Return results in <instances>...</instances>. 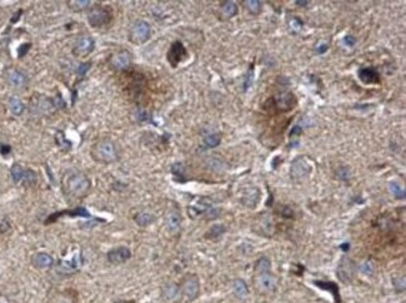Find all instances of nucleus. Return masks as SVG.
I'll use <instances>...</instances> for the list:
<instances>
[{
    "instance_id": "1",
    "label": "nucleus",
    "mask_w": 406,
    "mask_h": 303,
    "mask_svg": "<svg viewBox=\"0 0 406 303\" xmlns=\"http://www.w3.org/2000/svg\"><path fill=\"white\" fill-rule=\"evenodd\" d=\"M89 178L83 173H74L69 174L64 181V190L70 198H83L90 190Z\"/></svg>"
},
{
    "instance_id": "2",
    "label": "nucleus",
    "mask_w": 406,
    "mask_h": 303,
    "mask_svg": "<svg viewBox=\"0 0 406 303\" xmlns=\"http://www.w3.org/2000/svg\"><path fill=\"white\" fill-rule=\"evenodd\" d=\"M91 157L99 163L109 164L118 159V151L110 139H102L96 142L91 148Z\"/></svg>"
},
{
    "instance_id": "3",
    "label": "nucleus",
    "mask_w": 406,
    "mask_h": 303,
    "mask_svg": "<svg viewBox=\"0 0 406 303\" xmlns=\"http://www.w3.org/2000/svg\"><path fill=\"white\" fill-rule=\"evenodd\" d=\"M113 20V10L109 6L95 5L88 13V21L93 28H103Z\"/></svg>"
},
{
    "instance_id": "4",
    "label": "nucleus",
    "mask_w": 406,
    "mask_h": 303,
    "mask_svg": "<svg viewBox=\"0 0 406 303\" xmlns=\"http://www.w3.org/2000/svg\"><path fill=\"white\" fill-rule=\"evenodd\" d=\"M150 35L151 28L148 21L138 20L131 26L130 33H129V40L131 43L137 44V45H140V44H144L145 41H148L150 39Z\"/></svg>"
},
{
    "instance_id": "5",
    "label": "nucleus",
    "mask_w": 406,
    "mask_h": 303,
    "mask_svg": "<svg viewBox=\"0 0 406 303\" xmlns=\"http://www.w3.org/2000/svg\"><path fill=\"white\" fill-rule=\"evenodd\" d=\"M311 173V166L305 157H300L293 162L290 167V175L294 179H304Z\"/></svg>"
},
{
    "instance_id": "6",
    "label": "nucleus",
    "mask_w": 406,
    "mask_h": 303,
    "mask_svg": "<svg viewBox=\"0 0 406 303\" xmlns=\"http://www.w3.org/2000/svg\"><path fill=\"white\" fill-rule=\"evenodd\" d=\"M186 58H188V52H186L183 43L174 41V43L171 44L170 49H169L168 52V60L171 64V67H177V65Z\"/></svg>"
},
{
    "instance_id": "7",
    "label": "nucleus",
    "mask_w": 406,
    "mask_h": 303,
    "mask_svg": "<svg viewBox=\"0 0 406 303\" xmlns=\"http://www.w3.org/2000/svg\"><path fill=\"white\" fill-rule=\"evenodd\" d=\"M12 177L15 183L24 182L26 184H34L36 182V174L30 169H24L19 164L12 167Z\"/></svg>"
},
{
    "instance_id": "8",
    "label": "nucleus",
    "mask_w": 406,
    "mask_h": 303,
    "mask_svg": "<svg viewBox=\"0 0 406 303\" xmlns=\"http://www.w3.org/2000/svg\"><path fill=\"white\" fill-rule=\"evenodd\" d=\"M109 64L114 70H125L128 69L131 64V56L128 50H122L110 57Z\"/></svg>"
},
{
    "instance_id": "9",
    "label": "nucleus",
    "mask_w": 406,
    "mask_h": 303,
    "mask_svg": "<svg viewBox=\"0 0 406 303\" xmlns=\"http://www.w3.org/2000/svg\"><path fill=\"white\" fill-rule=\"evenodd\" d=\"M94 48H95L94 39L89 37V35H83V37L78 38V40H76L73 53L78 57H85L93 52Z\"/></svg>"
},
{
    "instance_id": "10",
    "label": "nucleus",
    "mask_w": 406,
    "mask_h": 303,
    "mask_svg": "<svg viewBox=\"0 0 406 303\" xmlns=\"http://www.w3.org/2000/svg\"><path fill=\"white\" fill-rule=\"evenodd\" d=\"M274 104L280 112H290L296 105V98L293 93H280L274 96Z\"/></svg>"
},
{
    "instance_id": "11",
    "label": "nucleus",
    "mask_w": 406,
    "mask_h": 303,
    "mask_svg": "<svg viewBox=\"0 0 406 303\" xmlns=\"http://www.w3.org/2000/svg\"><path fill=\"white\" fill-rule=\"evenodd\" d=\"M255 286L260 292H273L276 287V278L270 272L258 273L255 278Z\"/></svg>"
},
{
    "instance_id": "12",
    "label": "nucleus",
    "mask_w": 406,
    "mask_h": 303,
    "mask_svg": "<svg viewBox=\"0 0 406 303\" xmlns=\"http://www.w3.org/2000/svg\"><path fill=\"white\" fill-rule=\"evenodd\" d=\"M131 257V252L129 248L126 247H118L111 249L107 253V261L113 265H122V263L126 262Z\"/></svg>"
},
{
    "instance_id": "13",
    "label": "nucleus",
    "mask_w": 406,
    "mask_h": 303,
    "mask_svg": "<svg viewBox=\"0 0 406 303\" xmlns=\"http://www.w3.org/2000/svg\"><path fill=\"white\" fill-rule=\"evenodd\" d=\"M354 273H355L354 262L348 260V258H344V260L341 261V263H340L339 269H337V276H339L340 280L345 283L350 282V281L353 280V277H354Z\"/></svg>"
},
{
    "instance_id": "14",
    "label": "nucleus",
    "mask_w": 406,
    "mask_h": 303,
    "mask_svg": "<svg viewBox=\"0 0 406 303\" xmlns=\"http://www.w3.org/2000/svg\"><path fill=\"white\" fill-rule=\"evenodd\" d=\"M183 293L188 300L193 301L199 295V281L195 276H189L183 284Z\"/></svg>"
},
{
    "instance_id": "15",
    "label": "nucleus",
    "mask_w": 406,
    "mask_h": 303,
    "mask_svg": "<svg viewBox=\"0 0 406 303\" xmlns=\"http://www.w3.org/2000/svg\"><path fill=\"white\" fill-rule=\"evenodd\" d=\"M212 208V203H210L209 199L206 198H200L195 204H192L189 207V216L192 218H196V217L201 216V214H205L209 212Z\"/></svg>"
},
{
    "instance_id": "16",
    "label": "nucleus",
    "mask_w": 406,
    "mask_h": 303,
    "mask_svg": "<svg viewBox=\"0 0 406 303\" xmlns=\"http://www.w3.org/2000/svg\"><path fill=\"white\" fill-rule=\"evenodd\" d=\"M359 78L364 84H379L380 74L374 68H363L359 70Z\"/></svg>"
},
{
    "instance_id": "17",
    "label": "nucleus",
    "mask_w": 406,
    "mask_h": 303,
    "mask_svg": "<svg viewBox=\"0 0 406 303\" xmlns=\"http://www.w3.org/2000/svg\"><path fill=\"white\" fill-rule=\"evenodd\" d=\"M81 265H83V257H81V254H75L71 261H63V262H60L59 269L63 273H74V272L80 268Z\"/></svg>"
},
{
    "instance_id": "18",
    "label": "nucleus",
    "mask_w": 406,
    "mask_h": 303,
    "mask_svg": "<svg viewBox=\"0 0 406 303\" xmlns=\"http://www.w3.org/2000/svg\"><path fill=\"white\" fill-rule=\"evenodd\" d=\"M165 223L166 228H168V230L170 233H177L180 229V225H181V217H180L179 212H177V210H170V212L166 214Z\"/></svg>"
},
{
    "instance_id": "19",
    "label": "nucleus",
    "mask_w": 406,
    "mask_h": 303,
    "mask_svg": "<svg viewBox=\"0 0 406 303\" xmlns=\"http://www.w3.org/2000/svg\"><path fill=\"white\" fill-rule=\"evenodd\" d=\"M63 216H70V217H90V213L88 212L85 208L83 207H79L76 208V209H73V210H63V212H59V213H54L53 216H50L49 218H48L47 223H50V222H54L55 219L60 218V217Z\"/></svg>"
},
{
    "instance_id": "20",
    "label": "nucleus",
    "mask_w": 406,
    "mask_h": 303,
    "mask_svg": "<svg viewBox=\"0 0 406 303\" xmlns=\"http://www.w3.org/2000/svg\"><path fill=\"white\" fill-rule=\"evenodd\" d=\"M53 263H54V260L48 253H38L33 257V265L36 268H49L53 265Z\"/></svg>"
},
{
    "instance_id": "21",
    "label": "nucleus",
    "mask_w": 406,
    "mask_h": 303,
    "mask_svg": "<svg viewBox=\"0 0 406 303\" xmlns=\"http://www.w3.org/2000/svg\"><path fill=\"white\" fill-rule=\"evenodd\" d=\"M220 12L225 19H231L238 14V5L234 1H223L220 4Z\"/></svg>"
},
{
    "instance_id": "22",
    "label": "nucleus",
    "mask_w": 406,
    "mask_h": 303,
    "mask_svg": "<svg viewBox=\"0 0 406 303\" xmlns=\"http://www.w3.org/2000/svg\"><path fill=\"white\" fill-rule=\"evenodd\" d=\"M8 82L13 85V87L20 88L24 87L26 83V78L23 73L18 72V70H12L8 73Z\"/></svg>"
},
{
    "instance_id": "23",
    "label": "nucleus",
    "mask_w": 406,
    "mask_h": 303,
    "mask_svg": "<svg viewBox=\"0 0 406 303\" xmlns=\"http://www.w3.org/2000/svg\"><path fill=\"white\" fill-rule=\"evenodd\" d=\"M314 284H317L318 287L322 289H326V291H330L334 295L335 300H336L337 303H340V297H339V288H337V284H335L334 282H322V281H315Z\"/></svg>"
},
{
    "instance_id": "24",
    "label": "nucleus",
    "mask_w": 406,
    "mask_h": 303,
    "mask_svg": "<svg viewBox=\"0 0 406 303\" xmlns=\"http://www.w3.org/2000/svg\"><path fill=\"white\" fill-rule=\"evenodd\" d=\"M232 288H234V293L236 295V297L243 300L247 296V283L244 282L243 280H236L234 281V284H232Z\"/></svg>"
},
{
    "instance_id": "25",
    "label": "nucleus",
    "mask_w": 406,
    "mask_h": 303,
    "mask_svg": "<svg viewBox=\"0 0 406 303\" xmlns=\"http://www.w3.org/2000/svg\"><path fill=\"white\" fill-rule=\"evenodd\" d=\"M154 219H155L154 216L148 212H140V213H138L137 216H135V222H137L139 226H141V227H145V226L151 225V223L154 222Z\"/></svg>"
},
{
    "instance_id": "26",
    "label": "nucleus",
    "mask_w": 406,
    "mask_h": 303,
    "mask_svg": "<svg viewBox=\"0 0 406 303\" xmlns=\"http://www.w3.org/2000/svg\"><path fill=\"white\" fill-rule=\"evenodd\" d=\"M9 108H10L13 114L20 115L24 112V104L19 98H15L14 96V98H10V99H9Z\"/></svg>"
},
{
    "instance_id": "27",
    "label": "nucleus",
    "mask_w": 406,
    "mask_h": 303,
    "mask_svg": "<svg viewBox=\"0 0 406 303\" xmlns=\"http://www.w3.org/2000/svg\"><path fill=\"white\" fill-rule=\"evenodd\" d=\"M221 142V135L219 133H212V134L206 135L204 138V144H205L206 148H215L218 147Z\"/></svg>"
},
{
    "instance_id": "28",
    "label": "nucleus",
    "mask_w": 406,
    "mask_h": 303,
    "mask_svg": "<svg viewBox=\"0 0 406 303\" xmlns=\"http://www.w3.org/2000/svg\"><path fill=\"white\" fill-rule=\"evenodd\" d=\"M68 5L73 12H84L90 6V1H88V0H74V1H69Z\"/></svg>"
},
{
    "instance_id": "29",
    "label": "nucleus",
    "mask_w": 406,
    "mask_h": 303,
    "mask_svg": "<svg viewBox=\"0 0 406 303\" xmlns=\"http://www.w3.org/2000/svg\"><path fill=\"white\" fill-rule=\"evenodd\" d=\"M244 5L247 9V12L252 15H258L261 12V3L259 0H245Z\"/></svg>"
},
{
    "instance_id": "30",
    "label": "nucleus",
    "mask_w": 406,
    "mask_h": 303,
    "mask_svg": "<svg viewBox=\"0 0 406 303\" xmlns=\"http://www.w3.org/2000/svg\"><path fill=\"white\" fill-rule=\"evenodd\" d=\"M271 268V262L267 260L266 257H261L260 260L256 262L255 269L258 273H264V272H269Z\"/></svg>"
},
{
    "instance_id": "31",
    "label": "nucleus",
    "mask_w": 406,
    "mask_h": 303,
    "mask_svg": "<svg viewBox=\"0 0 406 303\" xmlns=\"http://www.w3.org/2000/svg\"><path fill=\"white\" fill-rule=\"evenodd\" d=\"M177 293H179V289H177L175 284H166L164 289H162V295H164L166 300H174L177 296Z\"/></svg>"
},
{
    "instance_id": "32",
    "label": "nucleus",
    "mask_w": 406,
    "mask_h": 303,
    "mask_svg": "<svg viewBox=\"0 0 406 303\" xmlns=\"http://www.w3.org/2000/svg\"><path fill=\"white\" fill-rule=\"evenodd\" d=\"M55 142H56V144L63 149V151H69V149L71 148V143H70L69 140L65 138L63 132H58V134H56V137H55Z\"/></svg>"
},
{
    "instance_id": "33",
    "label": "nucleus",
    "mask_w": 406,
    "mask_h": 303,
    "mask_svg": "<svg viewBox=\"0 0 406 303\" xmlns=\"http://www.w3.org/2000/svg\"><path fill=\"white\" fill-rule=\"evenodd\" d=\"M225 232V227L223 225H215L210 228V230L206 233V237L208 238H218L221 234Z\"/></svg>"
},
{
    "instance_id": "34",
    "label": "nucleus",
    "mask_w": 406,
    "mask_h": 303,
    "mask_svg": "<svg viewBox=\"0 0 406 303\" xmlns=\"http://www.w3.org/2000/svg\"><path fill=\"white\" fill-rule=\"evenodd\" d=\"M389 188H390V190H391L392 194H394L395 197H396V198H398V199H404V198H405V190H404V188H401V187L399 186V184H396V183H390Z\"/></svg>"
},
{
    "instance_id": "35",
    "label": "nucleus",
    "mask_w": 406,
    "mask_h": 303,
    "mask_svg": "<svg viewBox=\"0 0 406 303\" xmlns=\"http://www.w3.org/2000/svg\"><path fill=\"white\" fill-rule=\"evenodd\" d=\"M90 67H91V63H81V64L76 68V74H78L80 78H83V76L88 73V70L90 69Z\"/></svg>"
},
{
    "instance_id": "36",
    "label": "nucleus",
    "mask_w": 406,
    "mask_h": 303,
    "mask_svg": "<svg viewBox=\"0 0 406 303\" xmlns=\"http://www.w3.org/2000/svg\"><path fill=\"white\" fill-rule=\"evenodd\" d=\"M171 172L175 177L181 178L184 175V166L181 163H175L174 166L171 167Z\"/></svg>"
},
{
    "instance_id": "37",
    "label": "nucleus",
    "mask_w": 406,
    "mask_h": 303,
    "mask_svg": "<svg viewBox=\"0 0 406 303\" xmlns=\"http://www.w3.org/2000/svg\"><path fill=\"white\" fill-rule=\"evenodd\" d=\"M394 286L398 292L405 291V277H399L398 280H394Z\"/></svg>"
},
{
    "instance_id": "38",
    "label": "nucleus",
    "mask_w": 406,
    "mask_h": 303,
    "mask_svg": "<svg viewBox=\"0 0 406 303\" xmlns=\"http://www.w3.org/2000/svg\"><path fill=\"white\" fill-rule=\"evenodd\" d=\"M337 178L339 179H341V181H348L349 178H350V172L348 170V168H340L339 170H337Z\"/></svg>"
},
{
    "instance_id": "39",
    "label": "nucleus",
    "mask_w": 406,
    "mask_h": 303,
    "mask_svg": "<svg viewBox=\"0 0 406 303\" xmlns=\"http://www.w3.org/2000/svg\"><path fill=\"white\" fill-rule=\"evenodd\" d=\"M344 44H345L346 47L353 48L356 44V39H355L354 35H346L345 38H344Z\"/></svg>"
},
{
    "instance_id": "40",
    "label": "nucleus",
    "mask_w": 406,
    "mask_h": 303,
    "mask_svg": "<svg viewBox=\"0 0 406 303\" xmlns=\"http://www.w3.org/2000/svg\"><path fill=\"white\" fill-rule=\"evenodd\" d=\"M360 271L363 272L364 274H371L372 273V265L370 262H365L361 265V267H360Z\"/></svg>"
},
{
    "instance_id": "41",
    "label": "nucleus",
    "mask_w": 406,
    "mask_h": 303,
    "mask_svg": "<svg viewBox=\"0 0 406 303\" xmlns=\"http://www.w3.org/2000/svg\"><path fill=\"white\" fill-rule=\"evenodd\" d=\"M252 83V69L249 70V73L247 74V78H245V82H244V91H247V88L251 85Z\"/></svg>"
},
{
    "instance_id": "42",
    "label": "nucleus",
    "mask_w": 406,
    "mask_h": 303,
    "mask_svg": "<svg viewBox=\"0 0 406 303\" xmlns=\"http://www.w3.org/2000/svg\"><path fill=\"white\" fill-rule=\"evenodd\" d=\"M301 132H302V129L300 128L299 126H295L293 129H291L290 138H291V139H294V138L300 137V135H301Z\"/></svg>"
},
{
    "instance_id": "43",
    "label": "nucleus",
    "mask_w": 406,
    "mask_h": 303,
    "mask_svg": "<svg viewBox=\"0 0 406 303\" xmlns=\"http://www.w3.org/2000/svg\"><path fill=\"white\" fill-rule=\"evenodd\" d=\"M138 117V120H140V122H146V120H150V115H149L148 113H145V112H139V113L137 114Z\"/></svg>"
},
{
    "instance_id": "44",
    "label": "nucleus",
    "mask_w": 406,
    "mask_h": 303,
    "mask_svg": "<svg viewBox=\"0 0 406 303\" xmlns=\"http://www.w3.org/2000/svg\"><path fill=\"white\" fill-rule=\"evenodd\" d=\"M291 26H296V30L301 29L302 21L300 20V19H298V18H294L293 21H291Z\"/></svg>"
},
{
    "instance_id": "45",
    "label": "nucleus",
    "mask_w": 406,
    "mask_h": 303,
    "mask_svg": "<svg viewBox=\"0 0 406 303\" xmlns=\"http://www.w3.org/2000/svg\"><path fill=\"white\" fill-rule=\"evenodd\" d=\"M30 48V44H24L23 47H20V49H19V56L23 57L25 56V53L28 52V49Z\"/></svg>"
},
{
    "instance_id": "46",
    "label": "nucleus",
    "mask_w": 406,
    "mask_h": 303,
    "mask_svg": "<svg viewBox=\"0 0 406 303\" xmlns=\"http://www.w3.org/2000/svg\"><path fill=\"white\" fill-rule=\"evenodd\" d=\"M328 49H329V47L326 45V44H321L320 47L317 48V53H319V54H324V53Z\"/></svg>"
},
{
    "instance_id": "47",
    "label": "nucleus",
    "mask_w": 406,
    "mask_h": 303,
    "mask_svg": "<svg viewBox=\"0 0 406 303\" xmlns=\"http://www.w3.org/2000/svg\"><path fill=\"white\" fill-rule=\"evenodd\" d=\"M9 151H10V147L1 146V153H3V154H6V153H8Z\"/></svg>"
},
{
    "instance_id": "48",
    "label": "nucleus",
    "mask_w": 406,
    "mask_h": 303,
    "mask_svg": "<svg viewBox=\"0 0 406 303\" xmlns=\"http://www.w3.org/2000/svg\"><path fill=\"white\" fill-rule=\"evenodd\" d=\"M296 4L299 6H306L308 4H310V1H296Z\"/></svg>"
},
{
    "instance_id": "49",
    "label": "nucleus",
    "mask_w": 406,
    "mask_h": 303,
    "mask_svg": "<svg viewBox=\"0 0 406 303\" xmlns=\"http://www.w3.org/2000/svg\"><path fill=\"white\" fill-rule=\"evenodd\" d=\"M118 303H134V302H129V301H128V302H126V301H122V302H118Z\"/></svg>"
}]
</instances>
